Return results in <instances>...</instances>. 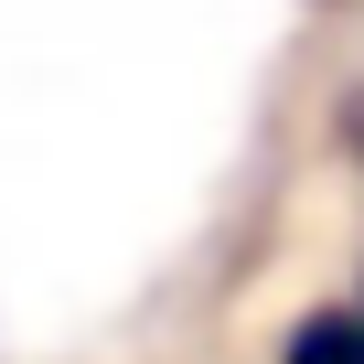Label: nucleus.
Wrapping results in <instances>:
<instances>
[{"mask_svg": "<svg viewBox=\"0 0 364 364\" xmlns=\"http://www.w3.org/2000/svg\"><path fill=\"white\" fill-rule=\"evenodd\" d=\"M268 364H364V300L343 289V300L289 311V332H279V353H268Z\"/></svg>", "mask_w": 364, "mask_h": 364, "instance_id": "obj_1", "label": "nucleus"}, {"mask_svg": "<svg viewBox=\"0 0 364 364\" xmlns=\"http://www.w3.org/2000/svg\"><path fill=\"white\" fill-rule=\"evenodd\" d=\"M332 129H343V161H353V171H364V86H353V97H343V118H332Z\"/></svg>", "mask_w": 364, "mask_h": 364, "instance_id": "obj_2", "label": "nucleus"}, {"mask_svg": "<svg viewBox=\"0 0 364 364\" xmlns=\"http://www.w3.org/2000/svg\"><path fill=\"white\" fill-rule=\"evenodd\" d=\"M353 300H364V257H353Z\"/></svg>", "mask_w": 364, "mask_h": 364, "instance_id": "obj_3", "label": "nucleus"}]
</instances>
